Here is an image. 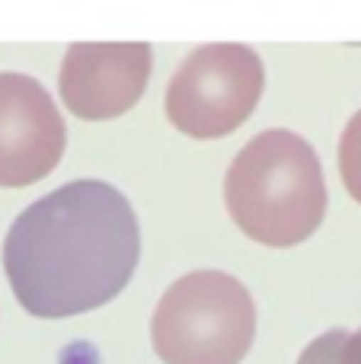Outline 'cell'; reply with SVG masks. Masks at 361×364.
<instances>
[{"mask_svg": "<svg viewBox=\"0 0 361 364\" xmlns=\"http://www.w3.org/2000/svg\"><path fill=\"white\" fill-rule=\"evenodd\" d=\"M345 339H349L345 329H333V333L320 336V339H313L311 346L304 348V355L298 358V364H336V352Z\"/></svg>", "mask_w": 361, "mask_h": 364, "instance_id": "ba28073f", "label": "cell"}, {"mask_svg": "<svg viewBox=\"0 0 361 364\" xmlns=\"http://www.w3.org/2000/svg\"><path fill=\"white\" fill-rule=\"evenodd\" d=\"M234 224L262 246H298L323 224L326 182L301 134L272 128L237 154L224 179Z\"/></svg>", "mask_w": 361, "mask_h": 364, "instance_id": "7a4b0ae2", "label": "cell"}, {"mask_svg": "<svg viewBox=\"0 0 361 364\" xmlns=\"http://www.w3.org/2000/svg\"><path fill=\"white\" fill-rule=\"evenodd\" d=\"M256 336V307L234 275L202 269L166 288L151 320L163 364H240Z\"/></svg>", "mask_w": 361, "mask_h": 364, "instance_id": "3957f363", "label": "cell"}, {"mask_svg": "<svg viewBox=\"0 0 361 364\" xmlns=\"http://www.w3.org/2000/svg\"><path fill=\"white\" fill-rule=\"evenodd\" d=\"M141 230L128 198L77 179L32 201L6 230L4 272L26 314L64 320L109 304L138 269Z\"/></svg>", "mask_w": 361, "mask_h": 364, "instance_id": "6da1fadb", "label": "cell"}, {"mask_svg": "<svg viewBox=\"0 0 361 364\" xmlns=\"http://www.w3.org/2000/svg\"><path fill=\"white\" fill-rule=\"evenodd\" d=\"M266 87L256 51L237 42L195 48L166 87V119L189 138H224L253 115Z\"/></svg>", "mask_w": 361, "mask_h": 364, "instance_id": "277c9868", "label": "cell"}, {"mask_svg": "<svg viewBox=\"0 0 361 364\" xmlns=\"http://www.w3.org/2000/svg\"><path fill=\"white\" fill-rule=\"evenodd\" d=\"M151 77L147 42H93L70 45L61 61V102L87 122L125 115L144 96Z\"/></svg>", "mask_w": 361, "mask_h": 364, "instance_id": "8992f818", "label": "cell"}, {"mask_svg": "<svg viewBox=\"0 0 361 364\" xmlns=\"http://www.w3.org/2000/svg\"><path fill=\"white\" fill-rule=\"evenodd\" d=\"M336 364H361V329L358 333H349V339L339 346Z\"/></svg>", "mask_w": 361, "mask_h": 364, "instance_id": "9c48e42d", "label": "cell"}, {"mask_svg": "<svg viewBox=\"0 0 361 364\" xmlns=\"http://www.w3.org/2000/svg\"><path fill=\"white\" fill-rule=\"evenodd\" d=\"M339 176L349 195L361 205V109L349 119L343 138H339Z\"/></svg>", "mask_w": 361, "mask_h": 364, "instance_id": "52a82bcc", "label": "cell"}, {"mask_svg": "<svg viewBox=\"0 0 361 364\" xmlns=\"http://www.w3.org/2000/svg\"><path fill=\"white\" fill-rule=\"evenodd\" d=\"M68 128L48 90L26 74H0V186L23 188L61 164Z\"/></svg>", "mask_w": 361, "mask_h": 364, "instance_id": "5b68a950", "label": "cell"}]
</instances>
